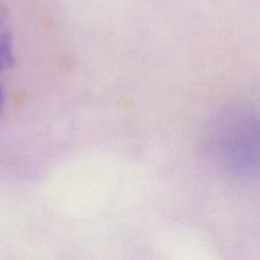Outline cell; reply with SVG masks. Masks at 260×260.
<instances>
[{"label":"cell","instance_id":"obj_1","mask_svg":"<svg viewBox=\"0 0 260 260\" xmlns=\"http://www.w3.org/2000/svg\"><path fill=\"white\" fill-rule=\"evenodd\" d=\"M13 63H14V56H13V41L8 12L0 4V71L10 68Z\"/></svg>","mask_w":260,"mask_h":260},{"label":"cell","instance_id":"obj_2","mask_svg":"<svg viewBox=\"0 0 260 260\" xmlns=\"http://www.w3.org/2000/svg\"><path fill=\"white\" fill-rule=\"evenodd\" d=\"M2 104H3V93H2V89H0V109H2Z\"/></svg>","mask_w":260,"mask_h":260}]
</instances>
